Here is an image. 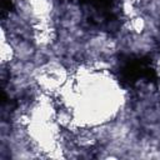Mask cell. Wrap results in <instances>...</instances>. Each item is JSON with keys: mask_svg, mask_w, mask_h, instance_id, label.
<instances>
[{"mask_svg": "<svg viewBox=\"0 0 160 160\" xmlns=\"http://www.w3.org/2000/svg\"><path fill=\"white\" fill-rule=\"evenodd\" d=\"M14 9V4H12V0H2V10H1V16L4 18L8 12L12 11Z\"/></svg>", "mask_w": 160, "mask_h": 160, "instance_id": "3", "label": "cell"}, {"mask_svg": "<svg viewBox=\"0 0 160 160\" xmlns=\"http://www.w3.org/2000/svg\"><path fill=\"white\" fill-rule=\"evenodd\" d=\"M150 65L149 59L128 55L121 60L119 70V80L125 86H134L140 79L144 78L146 68Z\"/></svg>", "mask_w": 160, "mask_h": 160, "instance_id": "1", "label": "cell"}, {"mask_svg": "<svg viewBox=\"0 0 160 160\" xmlns=\"http://www.w3.org/2000/svg\"><path fill=\"white\" fill-rule=\"evenodd\" d=\"M79 1H80V2H84V4H89L90 0H79Z\"/></svg>", "mask_w": 160, "mask_h": 160, "instance_id": "4", "label": "cell"}, {"mask_svg": "<svg viewBox=\"0 0 160 160\" xmlns=\"http://www.w3.org/2000/svg\"><path fill=\"white\" fill-rule=\"evenodd\" d=\"M89 4H91L92 6L100 10H109L112 5V1L111 0H90Z\"/></svg>", "mask_w": 160, "mask_h": 160, "instance_id": "2", "label": "cell"}]
</instances>
